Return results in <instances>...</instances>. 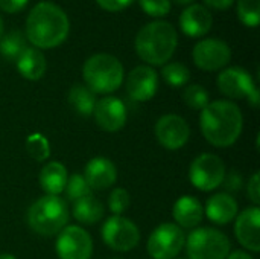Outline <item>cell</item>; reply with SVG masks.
Segmentation results:
<instances>
[{
    "label": "cell",
    "instance_id": "obj_5",
    "mask_svg": "<svg viewBox=\"0 0 260 259\" xmlns=\"http://www.w3.org/2000/svg\"><path fill=\"white\" fill-rule=\"evenodd\" d=\"M85 85L96 95H108L116 92L125 78L122 63L110 53H96L90 56L82 67Z\"/></svg>",
    "mask_w": 260,
    "mask_h": 259
},
{
    "label": "cell",
    "instance_id": "obj_27",
    "mask_svg": "<svg viewBox=\"0 0 260 259\" xmlns=\"http://www.w3.org/2000/svg\"><path fill=\"white\" fill-rule=\"evenodd\" d=\"M26 151L35 162H46L50 157V143L41 133H32L26 137Z\"/></svg>",
    "mask_w": 260,
    "mask_h": 259
},
{
    "label": "cell",
    "instance_id": "obj_8",
    "mask_svg": "<svg viewBox=\"0 0 260 259\" xmlns=\"http://www.w3.org/2000/svg\"><path fill=\"white\" fill-rule=\"evenodd\" d=\"M218 89L229 99H247L253 107L260 104L259 89L244 67H229L218 75Z\"/></svg>",
    "mask_w": 260,
    "mask_h": 259
},
{
    "label": "cell",
    "instance_id": "obj_43",
    "mask_svg": "<svg viewBox=\"0 0 260 259\" xmlns=\"http://www.w3.org/2000/svg\"><path fill=\"white\" fill-rule=\"evenodd\" d=\"M175 259H178V258H175Z\"/></svg>",
    "mask_w": 260,
    "mask_h": 259
},
{
    "label": "cell",
    "instance_id": "obj_15",
    "mask_svg": "<svg viewBox=\"0 0 260 259\" xmlns=\"http://www.w3.org/2000/svg\"><path fill=\"white\" fill-rule=\"evenodd\" d=\"M158 89V75L151 66H137L126 76V93L133 101L148 102Z\"/></svg>",
    "mask_w": 260,
    "mask_h": 259
},
{
    "label": "cell",
    "instance_id": "obj_19",
    "mask_svg": "<svg viewBox=\"0 0 260 259\" xmlns=\"http://www.w3.org/2000/svg\"><path fill=\"white\" fill-rule=\"evenodd\" d=\"M213 26V17L210 11L203 5L187 6L180 15V27L181 31L192 38H198L206 35Z\"/></svg>",
    "mask_w": 260,
    "mask_h": 259
},
{
    "label": "cell",
    "instance_id": "obj_31",
    "mask_svg": "<svg viewBox=\"0 0 260 259\" xmlns=\"http://www.w3.org/2000/svg\"><path fill=\"white\" fill-rule=\"evenodd\" d=\"M131 203L129 192L123 188H114L108 197V209L113 215H122Z\"/></svg>",
    "mask_w": 260,
    "mask_h": 259
},
{
    "label": "cell",
    "instance_id": "obj_38",
    "mask_svg": "<svg viewBox=\"0 0 260 259\" xmlns=\"http://www.w3.org/2000/svg\"><path fill=\"white\" fill-rule=\"evenodd\" d=\"M227 259H254L251 255H248L244 250H236V252H230V255L227 256Z\"/></svg>",
    "mask_w": 260,
    "mask_h": 259
},
{
    "label": "cell",
    "instance_id": "obj_2",
    "mask_svg": "<svg viewBox=\"0 0 260 259\" xmlns=\"http://www.w3.org/2000/svg\"><path fill=\"white\" fill-rule=\"evenodd\" d=\"M70 21L62 8L52 2L37 3L26 18V37L35 49L59 46L69 35Z\"/></svg>",
    "mask_w": 260,
    "mask_h": 259
},
{
    "label": "cell",
    "instance_id": "obj_17",
    "mask_svg": "<svg viewBox=\"0 0 260 259\" xmlns=\"http://www.w3.org/2000/svg\"><path fill=\"white\" fill-rule=\"evenodd\" d=\"M84 179L90 189L105 191L116 183L117 168L108 157L96 156L87 162L84 168Z\"/></svg>",
    "mask_w": 260,
    "mask_h": 259
},
{
    "label": "cell",
    "instance_id": "obj_26",
    "mask_svg": "<svg viewBox=\"0 0 260 259\" xmlns=\"http://www.w3.org/2000/svg\"><path fill=\"white\" fill-rule=\"evenodd\" d=\"M161 76L171 87H183L190 79V70L183 63H168L161 69Z\"/></svg>",
    "mask_w": 260,
    "mask_h": 259
},
{
    "label": "cell",
    "instance_id": "obj_7",
    "mask_svg": "<svg viewBox=\"0 0 260 259\" xmlns=\"http://www.w3.org/2000/svg\"><path fill=\"white\" fill-rule=\"evenodd\" d=\"M227 168L222 159L212 153H203L193 159L189 168V180L201 192L219 188L225 179Z\"/></svg>",
    "mask_w": 260,
    "mask_h": 259
},
{
    "label": "cell",
    "instance_id": "obj_28",
    "mask_svg": "<svg viewBox=\"0 0 260 259\" xmlns=\"http://www.w3.org/2000/svg\"><path fill=\"white\" fill-rule=\"evenodd\" d=\"M183 99L187 107H190L192 110H198V111L204 110L210 102L209 92L200 84L187 85L183 92Z\"/></svg>",
    "mask_w": 260,
    "mask_h": 259
},
{
    "label": "cell",
    "instance_id": "obj_24",
    "mask_svg": "<svg viewBox=\"0 0 260 259\" xmlns=\"http://www.w3.org/2000/svg\"><path fill=\"white\" fill-rule=\"evenodd\" d=\"M69 104L81 116H91L96 105V95L85 84H75L69 90Z\"/></svg>",
    "mask_w": 260,
    "mask_h": 259
},
{
    "label": "cell",
    "instance_id": "obj_23",
    "mask_svg": "<svg viewBox=\"0 0 260 259\" xmlns=\"http://www.w3.org/2000/svg\"><path fill=\"white\" fill-rule=\"evenodd\" d=\"M104 214H105L104 205L93 195H87V197L76 200L72 208L73 218L84 226L96 224L98 221L104 218Z\"/></svg>",
    "mask_w": 260,
    "mask_h": 259
},
{
    "label": "cell",
    "instance_id": "obj_4",
    "mask_svg": "<svg viewBox=\"0 0 260 259\" xmlns=\"http://www.w3.org/2000/svg\"><path fill=\"white\" fill-rule=\"evenodd\" d=\"M70 212L67 203L59 195L40 197L27 209L26 221L29 227L41 237H56L69 223Z\"/></svg>",
    "mask_w": 260,
    "mask_h": 259
},
{
    "label": "cell",
    "instance_id": "obj_37",
    "mask_svg": "<svg viewBox=\"0 0 260 259\" xmlns=\"http://www.w3.org/2000/svg\"><path fill=\"white\" fill-rule=\"evenodd\" d=\"M204 3L213 9L218 11H225L229 8H232V5L235 3V0H204Z\"/></svg>",
    "mask_w": 260,
    "mask_h": 259
},
{
    "label": "cell",
    "instance_id": "obj_14",
    "mask_svg": "<svg viewBox=\"0 0 260 259\" xmlns=\"http://www.w3.org/2000/svg\"><path fill=\"white\" fill-rule=\"evenodd\" d=\"M93 116L98 127L107 133H116L122 130L128 119L123 101L116 96H105L102 99H98Z\"/></svg>",
    "mask_w": 260,
    "mask_h": 259
},
{
    "label": "cell",
    "instance_id": "obj_22",
    "mask_svg": "<svg viewBox=\"0 0 260 259\" xmlns=\"http://www.w3.org/2000/svg\"><path fill=\"white\" fill-rule=\"evenodd\" d=\"M15 61L18 73L29 81L41 79L47 69V63L43 52H40L35 47H26Z\"/></svg>",
    "mask_w": 260,
    "mask_h": 259
},
{
    "label": "cell",
    "instance_id": "obj_33",
    "mask_svg": "<svg viewBox=\"0 0 260 259\" xmlns=\"http://www.w3.org/2000/svg\"><path fill=\"white\" fill-rule=\"evenodd\" d=\"M247 194H248V198L251 200L253 206H259L260 203V177L259 172H254L250 180H248V185H247Z\"/></svg>",
    "mask_w": 260,
    "mask_h": 259
},
{
    "label": "cell",
    "instance_id": "obj_3",
    "mask_svg": "<svg viewBox=\"0 0 260 259\" xmlns=\"http://www.w3.org/2000/svg\"><path fill=\"white\" fill-rule=\"evenodd\" d=\"M178 44L175 27L163 20L145 24L136 35V52L149 66L166 64Z\"/></svg>",
    "mask_w": 260,
    "mask_h": 259
},
{
    "label": "cell",
    "instance_id": "obj_34",
    "mask_svg": "<svg viewBox=\"0 0 260 259\" xmlns=\"http://www.w3.org/2000/svg\"><path fill=\"white\" fill-rule=\"evenodd\" d=\"M133 2H134V0H96V3H98L102 9H105V11H108V12H119V11H123V9H126Z\"/></svg>",
    "mask_w": 260,
    "mask_h": 259
},
{
    "label": "cell",
    "instance_id": "obj_9",
    "mask_svg": "<svg viewBox=\"0 0 260 259\" xmlns=\"http://www.w3.org/2000/svg\"><path fill=\"white\" fill-rule=\"evenodd\" d=\"M184 231L175 223H163L149 235L146 250L151 259H175L184 249Z\"/></svg>",
    "mask_w": 260,
    "mask_h": 259
},
{
    "label": "cell",
    "instance_id": "obj_10",
    "mask_svg": "<svg viewBox=\"0 0 260 259\" xmlns=\"http://www.w3.org/2000/svg\"><path fill=\"white\" fill-rule=\"evenodd\" d=\"M105 246L116 252H129L137 247L140 241L139 227L122 215H111L101 229Z\"/></svg>",
    "mask_w": 260,
    "mask_h": 259
},
{
    "label": "cell",
    "instance_id": "obj_16",
    "mask_svg": "<svg viewBox=\"0 0 260 259\" xmlns=\"http://www.w3.org/2000/svg\"><path fill=\"white\" fill-rule=\"evenodd\" d=\"M235 237L238 243L248 252H260V209L250 206L238 214L235 218Z\"/></svg>",
    "mask_w": 260,
    "mask_h": 259
},
{
    "label": "cell",
    "instance_id": "obj_40",
    "mask_svg": "<svg viewBox=\"0 0 260 259\" xmlns=\"http://www.w3.org/2000/svg\"><path fill=\"white\" fill-rule=\"evenodd\" d=\"M175 3H178V5H189V3H192L193 0H174Z\"/></svg>",
    "mask_w": 260,
    "mask_h": 259
},
{
    "label": "cell",
    "instance_id": "obj_41",
    "mask_svg": "<svg viewBox=\"0 0 260 259\" xmlns=\"http://www.w3.org/2000/svg\"><path fill=\"white\" fill-rule=\"evenodd\" d=\"M3 37V20H2V17H0V38Z\"/></svg>",
    "mask_w": 260,
    "mask_h": 259
},
{
    "label": "cell",
    "instance_id": "obj_36",
    "mask_svg": "<svg viewBox=\"0 0 260 259\" xmlns=\"http://www.w3.org/2000/svg\"><path fill=\"white\" fill-rule=\"evenodd\" d=\"M29 0H0V9H3L5 12L14 14L17 11H21Z\"/></svg>",
    "mask_w": 260,
    "mask_h": 259
},
{
    "label": "cell",
    "instance_id": "obj_44",
    "mask_svg": "<svg viewBox=\"0 0 260 259\" xmlns=\"http://www.w3.org/2000/svg\"><path fill=\"white\" fill-rule=\"evenodd\" d=\"M149 259H151V258H149Z\"/></svg>",
    "mask_w": 260,
    "mask_h": 259
},
{
    "label": "cell",
    "instance_id": "obj_25",
    "mask_svg": "<svg viewBox=\"0 0 260 259\" xmlns=\"http://www.w3.org/2000/svg\"><path fill=\"white\" fill-rule=\"evenodd\" d=\"M26 49V38L21 31H11L0 38V53L8 60H17Z\"/></svg>",
    "mask_w": 260,
    "mask_h": 259
},
{
    "label": "cell",
    "instance_id": "obj_21",
    "mask_svg": "<svg viewBox=\"0 0 260 259\" xmlns=\"http://www.w3.org/2000/svg\"><path fill=\"white\" fill-rule=\"evenodd\" d=\"M67 179H69L67 168L61 162L52 160L41 168L38 176V183L46 195H61L66 189Z\"/></svg>",
    "mask_w": 260,
    "mask_h": 259
},
{
    "label": "cell",
    "instance_id": "obj_29",
    "mask_svg": "<svg viewBox=\"0 0 260 259\" xmlns=\"http://www.w3.org/2000/svg\"><path fill=\"white\" fill-rule=\"evenodd\" d=\"M238 15L245 26L256 27L260 21V0H238Z\"/></svg>",
    "mask_w": 260,
    "mask_h": 259
},
{
    "label": "cell",
    "instance_id": "obj_30",
    "mask_svg": "<svg viewBox=\"0 0 260 259\" xmlns=\"http://www.w3.org/2000/svg\"><path fill=\"white\" fill-rule=\"evenodd\" d=\"M66 197L69 202L75 203L76 200L82 198V197H87V195H91V189L88 188L84 176L81 174H72L69 179H67V183H66Z\"/></svg>",
    "mask_w": 260,
    "mask_h": 259
},
{
    "label": "cell",
    "instance_id": "obj_11",
    "mask_svg": "<svg viewBox=\"0 0 260 259\" xmlns=\"http://www.w3.org/2000/svg\"><path fill=\"white\" fill-rule=\"evenodd\" d=\"M56 255L59 259H90L93 255V240L81 226H66L56 235Z\"/></svg>",
    "mask_w": 260,
    "mask_h": 259
},
{
    "label": "cell",
    "instance_id": "obj_39",
    "mask_svg": "<svg viewBox=\"0 0 260 259\" xmlns=\"http://www.w3.org/2000/svg\"><path fill=\"white\" fill-rule=\"evenodd\" d=\"M0 259H17L11 253H0Z\"/></svg>",
    "mask_w": 260,
    "mask_h": 259
},
{
    "label": "cell",
    "instance_id": "obj_35",
    "mask_svg": "<svg viewBox=\"0 0 260 259\" xmlns=\"http://www.w3.org/2000/svg\"><path fill=\"white\" fill-rule=\"evenodd\" d=\"M222 185H225V188L229 191H239L242 188V177H241L239 172L232 171L230 174H225V179H224Z\"/></svg>",
    "mask_w": 260,
    "mask_h": 259
},
{
    "label": "cell",
    "instance_id": "obj_18",
    "mask_svg": "<svg viewBox=\"0 0 260 259\" xmlns=\"http://www.w3.org/2000/svg\"><path fill=\"white\" fill-rule=\"evenodd\" d=\"M206 217L216 226H225L239 214V205L236 198L229 192H219L212 195L204 208Z\"/></svg>",
    "mask_w": 260,
    "mask_h": 259
},
{
    "label": "cell",
    "instance_id": "obj_13",
    "mask_svg": "<svg viewBox=\"0 0 260 259\" xmlns=\"http://www.w3.org/2000/svg\"><path fill=\"white\" fill-rule=\"evenodd\" d=\"M192 56L198 69L204 72H215L224 69L230 63L232 49L224 40L206 38L195 44Z\"/></svg>",
    "mask_w": 260,
    "mask_h": 259
},
{
    "label": "cell",
    "instance_id": "obj_12",
    "mask_svg": "<svg viewBox=\"0 0 260 259\" xmlns=\"http://www.w3.org/2000/svg\"><path fill=\"white\" fill-rule=\"evenodd\" d=\"M157 142L168 151L181 150L190 139V127L180 114H163L154 127Z\"/></svg>",
    "mask_w": 260,
    "mask_h": 259
},
{
    "label": "cell",
    "instance_id": "obj_6",
    "mask_svg": "<svg viewBox=\"0 0 260 259\" xmlns=\"http://www.w3.org/2000/svg\"><path fill=\"white\" fill-rule=\"evenodd\" d=\"M189 259H227L232 252L229 237L215 227H197L186 237Z\"/></svg>",
    "mask_w": 260,
    "mask_h": 259
},
{
    "label": "cell",
    "instance_id": "obj_42",
    "mask_svg": "<svg viewBox=\"0 0 260 259\" xmlns=\"http://www.w3.org/2000/svg\"><path fill=\"white\" fill-rule=\"evenodd\" d=\"M114 259H120V258H114Z\"/></svg>",
    "mask_w": 260,
    "mask_h": 259
},
{
    "label": "cell",
    "instance_id": "obj_1",
    "mask_svg": "<svg viewBox=\"0 0 260 259\" xmlns=\"http://www.w3.org/2000/svg\"><path fill=\"white\" fill-rule=\"evenodd\" d=\"M200 127L204 139L216 148H229L241 137L244 130V116L241 108L227 99L209 102L201 110Z\"/></svg>",
    "mask_w": 260,
    "mask_h": 259
},
{
    "label": "cell",
    "instance_id": "obj_20",
    "mask_svg": "<svg viewBox=\"0 0 260 259\" xmlns=\"http://www.w3.org/2000/svg\"><path fill=\"white\" fill-rule=\"evenodd\" d=\"M172 217L181 229H197L204 218V208L193 195H183L174 203Z\"/></svg>",
    "mask_w": 260,
    "mask_h": 259
},
{
    "label": "cell",
    "instance_id": "obj_32",
    "mask_svg": "<svg viewBox=\"0 0 260 259\" xmlns=\"http://www.w3.org/2000/svg\"><path fill=\"white\" fill-rule=\"evenodd\" d=\"M139 3L151 17H165L171 12V0H139Z\"/></svg>",
    "mask_w": 260,
    "mask_h": 259
}]
</instances>
